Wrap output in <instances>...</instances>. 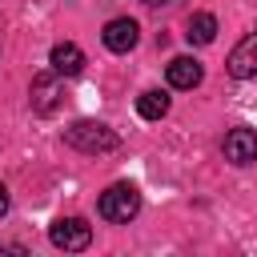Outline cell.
<instances>
[{"label":"cell","instance_id":"1","mask_svg":"<svg viewBox=\"0 0 257 257\" xmlns=\"http://www.w3.org/2000/svg\"><path fill=\"white\" fill-rule=\"evenodd\" d=\"M64 145H72L76 153H112V149H120V137L104 124V120H72L68 128H64Z\"/></svg>","mask_w":257,"mask_h":257},{"label":"cell","instance_id":"2","mask_svg":"<svg viewBox=\"0 0 257 257\" xmlns=\"http://www.w3.org/2000/svg\"><path fill=\"white\" fill-rule=\"evenodd\" d=\"M96 213H100V221H108V225H128V221L141 213V193H137V185H128V181L108 185V189L100 193V201H96Z\"/></svg>","mask_w":257,"mask_h":257},{"label":"cell","instance_id":"3","mask_svg":"<svg viewBox=\"0 0 257 257\" xmlns=\"http://www.w3.org/2000/svg\"><path fill=\"white\" fill-rule=\"evenodd\" d=\"M48 241L64 253H84L92 245V225L84 217H60V221L48 225Z\"/></svg>","mask_w":257,"mask_h":257},{"label":"cell","instance_id":"4","mask_svg":"<svg viewBox=\"0 0 257 257\" xmlns=\"http://www.w3.org/2000/svg\"><path fill=\"white\" fill-rule=\"evenodd\" d=\"M28 104H32V112H40V116H52V112L64 104V80H60V72H56V68H52V72L32 76Z\"/></svg>","mask_w":257,"mask_h":257},{"label":"cell","instance_id":"5","mask_svg":"<svg viewBox=\"0 0 257 257\" xmlns=\"http://www.w3.org/2000/svg\"><path fill=\"white\" fill-rule=\"evenodd\" d=\"M100 40H104V48H108V52L124 56V52H133V48H137V40H141V24H137L133 16H116V20H108V24H104Z\"/></svg>","mask_w":257,"mask_h":257},{"label":"cell","instance_id":"6","mask_svg":"<svg viewBox=\"0 0 257 257\" xmlns=\"http://www.w3.org/2000/svg\"><path fill=\"white\" fill-rule=\"evenodd\" d=\"M221 149H225V161L229 165H237V169L241 165H253L257 161V133L245 128V124H237V128L225 133V145Z\"/></svg>","mask_w":257,"mask_h":257},{"label":"cell","instance_id":"7","mask_svg":"<svg viewBox=\"0 0 257 257\" xmlns=\"http://www.w3.org/2000/svg\"><path fill=\"white\" fill-rule=\"evenodd\" d=\"M225 68H229L233 80H249V76H257V32H249V36L237 40V48L229 52Z\"/></svg>","mask_w":257,"mask_h":257},{"label":"cell","instance_id":"8","mask_svg":"<svg viewBox=\"0 0 257 257\" xmlns=\"http://www.w3.org/2000/svg\"><path fill=\"white\" fill-rule=\"evenodd\" d=\"M165 76H169V88L189 92V88H197V84L205 80V68H201L197 56H173L169 68H165Z\"/></svg>","mask_w":257,"mask_h":257},{"label":"cell","instance_id":"9","mask_svg":"<svg viewBox=\"0 0 257 257\" xmlns=\"http://www.w3.org/2000/svg\"><path fill=\"white\" fill-rule=\"evenodd\" d=\"M48 64H52L60 76H76V72L84 68V52H80V44H72V40H60V44H52V52H48Z\"/></svg>","mask_w":257,"mask_h":257},{"label":"cell","instance_id":"10","mask_svg":"<svg viewBox=\"0 0 257 257\" xmlns=\"http://www.w3.org/2000/svg\"><path fill=\"white\" fill-rule=\"evenodd\" d=\"M185 36H189V44H213L217 40V16L213 12H193Z\"/></svg>","mask_w":257,"mask_h":257},{"label":"cell","instance_id":"11","mask_svg":"<svg viewBox=\"0 0 257 257\" xmlns=\"http://www.w3.org/2000/svg\"><path fill=\"white\" fill-rule=\"evenodd\" d=\"M137 112H141L145 120H161V116L169 112V92H161V88L141 92V96H137Z\"/></svg>","mask_w":257,"mask_h":257},{"label":"cell","instance_id":"12","mask_svg":"<svg viewBox=\"0 0 257 257\" xmlns=\"http://www.w3.org/2000/svg\"><path fill=\"white\" fill-rule=\"evenodd\" d=\"M8 213V189H4V181H0V217Z\"/></svg>","mask_w":257,"mask_h":257},{"label":"cell","instance_id":"13","mask_svg":"<svg viewBox=\"0 0 257 257\" xmlns=\"http://www.w3.org/2000/svg\"><path fill=\"white\" fill-rule=\"evenodd\" d=\"M141 4H149V8H157V4H169V0H141Z\"/></svg>","mask_w":257,"mask_h":257}]
</instances>
